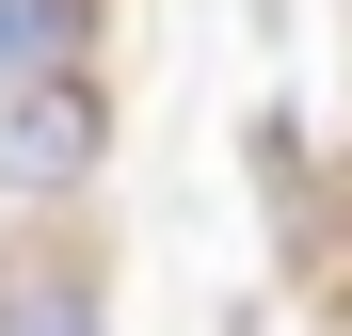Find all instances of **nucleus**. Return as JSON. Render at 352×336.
<instances>
[{"label":"nucleus","mask_w":352,"mask_h":336,"mask_svg":"<svg viewBox=\"0 0 352 336\" xmlns=\"http://www.w3.org/2000/svg\"><path fill=\"white\" fill-rule=\"evenodd\" d=\"M112 160V96L96 65H48V80H0V208H48Z\"/></svg>","instance_id":"f257e3e1"},{"label":"nucleus","mask_w":352,"mask_h":336,"mask_svg":"<svg viewBox=\"0 0 352 336\" xmlns=\"http://www.w3.org/2000/svg\"><path fill=\"white\" fill-rule=\"evenodd\" d=\"M0 336H112V304H96V272L16 256V272H0Z\"/></svg>","instance_id":"f03ea898"},{"label":"nucleus","mask_w":352,"mask_h":336,"mask_svg":"<svg viewBox=\"0 0 352 336\" xmlns=\"http://www.w3.org/2000/svg\"><path fill=\"white\" fill-rule=\"evenodd\" d=\"M48 65H96V0H0V80H48Z\"/></svg>","instance_id":"7ed1b4c3"}]
</instances>
